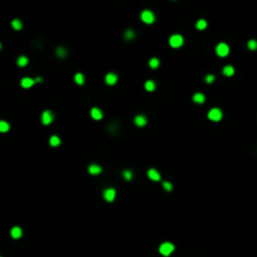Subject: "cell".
Here are the masks:
<instances>
[{
  "label": "cell",
  "mask_w": 257,
  "mask_h": 257,
  "mask_svg": "<svg viewBox=\"0 0 257 257\" xmlns=\"http://www.w3.org/2000/svg\"><path fill=\"white\" fill-rule=\"evenodd\" d=\"M90 115H92V118L94 120H99V119H102V117H103V112L99 108H92V111H90Z\"/></svg>",
  "instance_id": "cell-10"
},
{
  "label": "cell",
  "mask_w": 257,
  "mask_h": 257,
  "mask_svg": "<svg viewBox=\"0 0 257 257\" xmlns=\"http://www.w3.org/2000/svg\"><path fill=\"white\" fill-rule=\"evenodd\" d=\"M103 197H104V200L108 201V202L114 201V198H115V189H113V188L105 189L104 193H103Z\"/></svg>",
  "instance_id": "cell-7"
},
{
  "label": "cell",
  "mask_w": 257,
  "mask_h": 257,
  "mask_svg": "<svg viewBox=\"0 0 257 257\" xmlns=\"http://www.w3.org/2000/svg\"><path fill=\"white\" fill-rule=\"evenodd\" d=\"M124 38H126L127 40H132L134 38V33H133V30H127L126 31V34H124Z\"/></svg>",
  "instance_id": "cell-28"
},
{
  "label": "cell",
  "mask_w": 257,
  "mask_h": 257,
  "mask_svg": "<svg viewBox=\"0 0 257 257\" xmlns=\"http://www.w3.org/2000/svg\"><path fill=\"white\" fill-rule=\"evenodd\" d=\"M123 177L126 181H130L132 177H133V173H132V171H129V169H126V171H123Z\"/></svg>",
  "instance_id": "cell-25"
},
{
  "label": "cell",
  "mask_w": 257,
  "mask_h": 257,
  "mask_svg": "<svg viewBox=\"0 0 257 257\" xmlns=\"http://www.w3.org/2000/svg\"><path fill=\"white\" fill-rule=\"evenodd\" d=\"M88 171H89L90 175H99V173L102 172V167L98 164H90L88 167Z\"/></svg>",
  "instance_id": "cell-13"
},
{
  "label": "cell",
  "mask_w": 257,
  "mask_h": 257,
  "mask_svg": "<svg viewBox=\"0 0 257 257\" xmlns=\"http://www.w3.org/2000/svg\"><path fill=\"white\" fill-rule=\"evenodd\" d=\"M134 123H136V126H138V127H144L147 124V118L144 117V115H137V117L134 118Z\"/></svg>",
  "instance_id": "cell-12"
},
{
  "label": "cell",
  "mask_w": 257,
  "mask_h": 257,
  "mask_svg": "<svg viewBox=\"0 0 257 257\" xmlns=\"http://www.w3.org/2000/svg\"><path fill=\"white\" fill-rule=\"evenodd\" d=\"M216 53H217V55H220V56H226V55H228V53H230V48H228V45L225 44V43H220V44L216 47Z\"/></svg>",
  "instance_id": "cell-6"
},
{
  "label": "cell",
  "mask_w": 257,
  "mask_h": 257,
  "mask_svg": "<svg viewBox=\"0 0 257 257\" xmlns=\"http://www.w3.org/2000/svg\"><path fill=\"white\" fill-rule=\"evenodd\" d=\"M222 111L221 109H218V108H213V109H211L210 112H208V119L210 120H213V122H218V120H221V118H222Z\"/></svg>",
  "instance_id": "cell-4"
},
{
  "label": "cell",
  "mask_w": 257,
  "mask_h": 257,
  "mask_svg": "<svg viewBox=\"0 0 257 257\" xmlns=\"http://www.w3.org/2000/svg\"><path fill=\"white\" fill-rule=\"evenodd\" d=\"M163 188H164V191H167V192H171L172 191V188H173V186L169 183V182H163Z\"/></svg>",
  "instance_id": "cell-29"
},
{
  "label": "cell",
  "mask_w": 257,
  "mask_h": 257,
  "mask_svg": "<svg viewBox=\"0 0 257 257\" xmlns=\"http://www.w3.org/2000/svg\"><path fill=\"white\" fill-rule=\"evenodd\" d=\"M11 27H13L15 30H20V29L23 28V24H21V21H20L19 19H14V20L11 21Z\"/></svg>",
  "instance_id": "cell-21"
},
{
  "label": "cell",
  "mask_w": 257,
  "mask_h": 257,
  "mask_svg": "<svg viewBox=\"0 0 257 257\" xmlns=\"http://www.w3.org/2000/svg\"><path fill=\"white\" fill-rule=\"evenodd\" d=\"M148 177L151 178V181H154V182H158L161 179V175H159V172L157 171V169H149L148 171Z\"/></svg>",
  "instance_id": "cell-9"
},
{
  "label": "cell",
  "mask_w": 257,
  "mask_h": 257,
  "mask_svg": "<svg viewBox=\"0 0 257 257\" xmlns=\"http://www.w3.org/2000/svg\"><path fill=\"white\" fill-rule=\"evenodd\" d=\"M37 80H33L31 78H23L21 79V82H20V84H21V87L23 88H30V87H33L34 85V83H35Z\"/></svg>",
  "instance_id": "cell-11"
},
{
  "label": "cell",
  "mask_w": 257,
  "mask_h": 257,
  "mask_svg": "<svg viewBox=\"0 0 257 257\" xmlns=\"http://www.w3.org/2000/svg\"><path fill=\"white\" fill-rule=\"evenodd\" d=\"M144 88L148 92H153V90H156V83L153 80H147L144 84Z\"/></svg>",
  "instance_id": "cell-16"
},
{
  "label": "cell",
  "mask_w": 257,
  "mask_h": 257,
  "mask_svg": "<svg viewBox=\"0 0 257 257\" xmlns=\"http://www.w3.org/2000/svg\"><path fill=\"white\" fill-rule=\"evenodd\" d=\"M54 119V115L52 113V111H44L43 114H41V123L44 124V126H48V124H50Z\"/></svg>",
  "instance_id": "cell-5"
},
{
  "label": "cell",
  "mask_w": 257,
  "mask_h": 257,
  "mask_svg": "<svg viewBox=\"0 0 257 257\" xmlns=\"http://www.w3.org/2000/svg\"><path fill=\"white\" fill-rule=\"evenodd\" d=\"M117 80H118V77H117V74H114V73H108L105 75V83L108 85H113V84H115L117 83Z\"/></svg>",
  "instance_id": "cell-8"
},
{
  "label": "cell",
  "mask_w": 257,
  "mask_h": 257,
  "mask_svg": "<svg viewBox=\"0 0 257 257\" xmlns=\"http://www.w3.org/2000/svg\"><path fill=\"white\" fill-rule=\"evenodd\" d=\"M49 143H50V146H53V147H58L60 144V138L56 137V136H52L50 139H49Z\"/></svg>",
  "instance_id": "cell-18"
},
{
  "label": "cell",
  "mask_w": 257,
  "mask_h": 257,
  "mask_svg": "<svg viewBox=\"0 0 257 257\" xmlns=\"http://www.w3.org/2000/svg\"><path fill=\"white\" fill-rule=\"evenodd\" d=\"M9 128H10V126H9V123H8V122H5V120L0 122V132L5 133V132L9 130Z\"/></svg>",
  "instance_id": "cell-20"
},
{
  "label": "cell",
  "mask_w": 257,
  "mask_h": 257,
  "mask_svg": "<svg viewBox=\"0 0 257 257\" xmlns=\"http://www.w3.org/2000/svg\"><path fill=\"white\" fill-rule=\"evenodd\" d=\"M10 235L13 238H20L21 235H23V231L20 227H13L11 231H10Z\"/></svg>",
  "instance_id": "cell-14"
},
{
  "label": "cell",
  "mask_w": 257,
  "mask_h": 257,
  "mask_svg": "<svg viewBox=\"0 0 257 257\" xmlns=\"http://www.w3.org/2000/svg\"><path fill=\"white\" fill-rule=\"evenodd\" d=\"M214 79H216V77H214V75H207L206 77V82L207 83H213Z\"/></svg>",
  "instance_id": "cell-30"
},
{
  "label": "cell",
  "mask_w": 257,
  "mask_h": 257,
  "mask_svg": "<svg viewBox=\"0 0 257 257\" xmlns=\"http://www.w3.org/2000/svg\"><path fill=\"white\" fill-rule=\"evenodd\" d=\"M223 74H225L226 77H231L235 74V69L233 67H231V65H226L225 68H223Z\"/></svg>",
  "instance_id": "cell-17"
},
{
  "label": "cell",
  "mask_w": 257,
  "mask_h": 257,
  "mask_svg": "<svg viewBox=\"0 0 257 257\" xmlns=\"http://www.w3.org/2000/svg\"><path fill=\"white\" fill-rule=\"evenodd\" d=\"M182 44H183V37L182 35L175 34L169 38V45L172 48H179V47H182Z\"/></svg>",
  "instance_id": "cell-3"
},
{
  "label": "cell",
  "mask_w": 257,
  "mask_h": 257,
  "mask_svg": "<svg viewBox=\"0 0 257 257\" xmlns=\"http://www.w3.org/2000/svg\"><path fill=\"white\" fill-rule=\"evenodd\" d=\"M173 251H175V245L171 243V242H163L159 246V252L163 256H169Z\"/></svg>",
  "instance_id": "cell-1"
},
{
  "label": "cell",
  "mask_w": 257,
  "mask_h": 257,
  "mask_svg": "<svg viewBox=\"0 0 257 257\" xmlns=\"http://www.w3.org/2000/svg\"><path fill=\"white\" fill-rule=\"evenodd\" d=\"M28 64V58L27 56H19L18 58V65L19 67H25Z\"/></svg>",
  "instance_id": "cell-24"
},
{
  "label": "cell",
  "mask_w": 257,
  "mask_h": 257,
  "mask_svg": "<svg viewBox=\"0 0 257 257\" xmlns=\"http://www.w3.org/2000/svg\"><path fill=\"white\" fill-rule=\"evenodd\" d=\"M56 55L59 58H64L65 55H67V50H65L64 48H58L56 49Z\"/></svg>",
  "instance_id": "cell-26"
},
{
  "label": "cell",
  "mask_w": 257,
  "mask_h": 257,
  "mask_svg": "<svg viewBox=\"0 0 257 257\" xmlns=\"http://www.w3.org/2000/svg\"><path fill=\"white\" fill-rule=\"evenodd\" d=\"M149 67L156 69V68H158L159 67V60L157 59V58H152L151 60H149Z\"/></svg>",
  "instance_id": "cell-23"
},
{
  "label": "cell",
  "mask_w": 257,
  "mask_h": 257,
  "mask_svg": "<svg viewBox=\"0 0 257 257\" xmlns=\"http://www.w3.org/2000/svg\"><path fill=\"white\" fill-rule=\"evenodd\" d=\"M204 101H206V97H204V94H202V93H196V94L193 95V102H194V103L201 104V103H204Z\"/></svg>",
  "instance_id": "cell-15"
},
{
  "label": "cell",
  "mask_w": 257,
  "mask_h": 257,
  "mask_svg": "<svg viewBox=\"0 0 257 257\" xmlns=\"http://www.w3.org/2000/svg\"><path fill=\"white\" fill-rule=\"evenodd\" d=\"M140 19H142L146 24H152L156 20V16L151 10H143L140 14Z\"/></svg>",
  "instance_id": "cell-2"
},
{
  "label": "cell",
  "mask_w": 257,
  "mask_h": 257,
  "mask_svg": "<svg viewBox=\"0 0 257 257\" xmlns=\"http://www.w3.org/2000/svg\"><path fill=\"white\" fill-rule=\"evenodd\" d=\"M247 47H248L250 50H256V49H257V41L256 40H250V41H248V44H247Z\"/></svg>",
  "instance_id": "cell-27"
},
{
  "label": "cell",
  "mask_w": 257,
  "mask_h": 257,
  "mask_svg": "<svg viewBox=\"0 0 257 257\" xmlns=\"http://www.w3.org/2000/svg\"><path fill=\"white\" fill-rule=\"evenodd\" d=\"M74 80H75L77 84H84V75H83L82 73H77L75 77H74Z\"/></svg>",
  "instance_id": "cell-19"
},
{
  "label": "cell",
  "mask_w": 257,
  "mask_h": 257,
  "mask_svg": "<svg viewBox=\"0 0 257 257\" xmlns=\"http://www.w3.org/2000/svg\"><path fill=\"white\" fill-rule=\"evenodd\" d=\"M206 27H207V21L203 20V19L198 20L197 24H196V28H197L198 30H203V29H206Z\"/></svg>",
  "instance_id": "cell-22"
}]
</instances>
